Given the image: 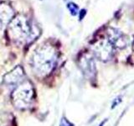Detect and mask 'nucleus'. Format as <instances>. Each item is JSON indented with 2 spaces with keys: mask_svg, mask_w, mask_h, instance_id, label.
Masks as SVG:
<instances>
[{
  "mask_svg": "<svg viewBox=\"0 0 134 126\" xmlns=\"http://www.w3.org/2000/svg\"><path fill=\"white\" fill-rule=\"evenodd\" d=\"M9 34L13 40L19 43H28L37 36L31 24L25 18H16L9 24Z\"/></svg>",
  "mask_w": 134,
  "mask_h": 126,
  "instance_id": "2",
  "label": "nucleus"
},
{
  "mask_svg": "<svg viewBox=\"0 0 134 126\" xmlns=\"http://www.w3.org/2000/svg\"><path fill=\"white\" fill-rule=\"evenodd\" d=\"M34 98L35 91L29 82H23L19 84L12 93L13 103L18 108H27L30 107Z\"/></svg>",
  "mask_w": 134,
  "mask_h": 126,
  "instance_id": "3",
  "label": "nucleus"
},
{
  "mask_svg": "<svg viewBox=\"0 0 134 126\" xmlns=\"http://www.w3.org/2000/svg\"><path fill=\"white\" fill-rule=\"evenodd\" d=\"M107 38V40L114 48L123 49L128 44L127 36L121 31L114 28H110L108 29Z\"/></svg>",
  "mask_w": 134,
  "mask_h": 126,
  "instance_id": "5",
  "label": "nucleus"
},
{
  "mask_svg": "<svg viewBox=\"0 0 134 126\" xmlns=\"http://www.w3.org/2000/svg\"><path fill=\"white\" fill-rule=\"evenodd\" d=\"M68 8L69 10L70 11V13L73 15H76L78 13V7L76 4H75L73 3H68Z\"/></svg>",
  "mask_w": 134,
  "mask_h": 126,
  "instance_id": "8",
  "label": "nucleus"
},
{
  "mask_svg": "<svg viewBox=\"0 0 134 126\" xmlns=\"http://www.w3.org/2000/svg\"><path fill=\"white\" fill-rule=\"evenodd\" d=\"M132 62H133V64H134V56H132Z\"/></svg>",
  "mask_w": 134,
  "mask_h": 126,
  "instance_id": "9",
  "label": "nucleus"
},
{
  "mask_svg": "<svg viewBox=\"0 0 134 126\" xmlns=\"http://www.w3.org/2000/svg\"><path fill=\"white\" fill-rule=\"evenodd\" d=\"M114 49L115 48L107 39L98 40L92 45V50L95 56L102 61H108L111 60L114 54Z\"/></svg>",
  "mask_w": 134,
  "mask_h": 126,
  "instance_id": "4",
  "label": "nucleus"
},
{
  "mask_svg": "<svg viewBox=\"0 0 134 126\" xmlns=\"http://www.w3.org/2000/svg\"><path fill=\"white\" fill-rule=\"evenodd\" d=\"M81 67L84 74L88 77H93L96 74L95 62L90 56H84L81 60Z\"/></svg>",
  "mask_w": 134,
  "mask_h": 126,
  "instance_id": "7",
  "label": "nucleus"
},
{
  "mask_svg": "<svg viewBox=\"0 0 134 126\" xmlns=\"http://www.w3.org/2000/svg\"><path fill=\"white\" fill-rule=\"evenodd\" d=\"M57 53L50 45H42L34 54L32 58V67L36 75L40 77L49 74L55 66Z\"/></svg>",
  "mask_w": 134,
  "mask_h": 126,
  "instance_id": "1",
  "label": "nucleus"
},
{
  "mask_svg": "<svg viewBox=\"0 0 134 126\" xmlns=\"http://www.w3.org/2000/svg\"><path fill=\"white\" fill-rule=\"evenodd\" d=\"M24 77V73L23 69L20 66H17L10 72L4 76L3 82L8 86H15L23 82Z\"/></svg>",
  "mask_w": 134,
  "mask_h": 126,
  "instance_id": "6",
  "label": "nucleus"
},
{
  "mask_svg": "<svg viewBox=\"0 0 134 126\" xmlns=\"http://www.w3.org/2000/svg\"><path fill=\"white\" fill-rule=\"evenodd\" d=\"M132 50H134V41H133V43H132Z\"/></svg>",
  "mask_w": 134,
  "mask_h": 126,
  "instance_id": "10",
  "label": "nucleus"
}]
</instances>
